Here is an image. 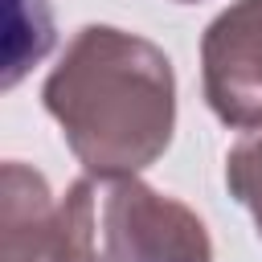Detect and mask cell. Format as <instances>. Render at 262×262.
Returning <instances> with one entry per match:
<instances>
[{"mask_svg":"<svg viewBox=\"0 0 262 262\" xmlns=\"http://www.w3.org/2000/svg\"><path fill=\"white\" fill-rule=\"evenodd\" d=\"M41 102L86 172L139 176L176 131L168 53L115 25H82L41 86Z\"/></svg>","mask_w":262,"mask_h":262,"instance_id":"cell-1","label":"cell"},{"mask_svg":"<svg viewBox=\"0 0 262 262\" xmlns=\"http://www.w3.org/2000/svg\"><path fill=\"white\" fill-rule=\"evenodd\" d=\"M176 4H196V0H176Z\"/></svg>","mask_w":262,"mask_h":262,"instance_id":"cell-7","label":"cell"},{"mask_svg":"<svg viewBox=\"0 0 262 262\" xmlns=\"http://www.w3.org/2000/svg\"><path fill=\"white\" fill-rule=\"evenodd\" d=\"M225 188L237 205L250 209L262 237V127H250L225 156Z\"/></svg>","mask_w":262,"mask_h":262,"instance_id":"cell-6","label":"cell"},{"mask_svg":"<svg viewBox=\"0 0 262 262\" xmlns=\"http://www.w3.org/2000/svg\"><path fill=\"white\" fill-rule=\"evenodd\" d=\"M0 262H66L57 201L45 176L20 160L0 172Z\"/></svg>","mask_w":262,"mask_h":262,"instance_id":"cell-4","label":"cell"},{"mask_svg":"<svg viewBox=\"0 0 262 262\" xmlns=\"http://www.w3.org/2000/svg\"><path fill=\"white\" fill-rule=\"evenodd\" d=\"M131 180L86 172L57 201L66 262H135L131 250Z\"/></svg>","mask_w":262,"mask_h":262,"instance_id":"cell-3","label":"cell"},{"mask_svg":"<svg viewBox=\"0 0 262 262\" xmlns=\"http://www.w3.org/2000/svg\"><path fill=\"white\" fill-rule=\"evenodd\" d=\"M201 82L209 111L233 127H262V0H233L201 37Z\"/></svg>","mask_w":262,"mask_h":262,"instance_id":"cell-2","label":"cell"},{"mask_svg":"<svg viewBox=\"0 0 262 262\" xmlns=\"http://www.w3.org/2000/svg\"><path fill=\"white\" fill-rule=\"evenodd\" d=\"M131 246L139 262H213L205 221L184 201L156 192L139 176L131 188Z\"/></svg>","mask_w":262,"mask_h":262,"instance_id":"cell-5","label":"cell"}]
</instances>
